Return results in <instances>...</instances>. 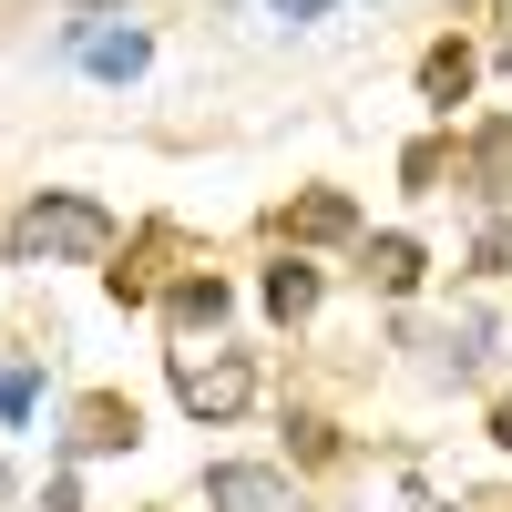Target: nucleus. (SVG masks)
Returning <instances> with one entry per match:
<instances>
[{
    "mask_svg": "<svg viewBox=\"0 0 512 512\" xmlns=\"http://www.w3.org/2000/svg\"><path fill=\"white\" fill-rule=\"evenodd\" d=\"M62 52H72L82 72H103V82H134V72L154 62V41H144L134 21H72V31H62Z\"/></svg>",
    "mask_w": 512,
    "mask_h": 512,
    "instance_id": "obj_3",
    "label": "nucleus"
},
{
    "mask_svg": "<svg viewBox=\"0 0 512 512\" xmlns=\"http://www.w3.org/2000/svg\"><path fill=\"white\" fill-rule=\"evenodd\" d=\"M420 267H431V256H420V236H369V287H379V297H410Z\"/></svg>",
    "mask_w": 512,
    "mask_h": 512,
    "instance_id": "obj_8",
    "label": "nucleus"
},
{
    "mask_svg": "<svg viewBox=\"0 0 512 512\" xmlns=\"http://www.w3.org/2000/svg\"><path fill=\"white\" fill-rule=\"evenodd\" d=\"M318 11H338V0H267V21H318Z\"/></svg>",
    "mask_w": 512,
    "mask_h": 512,
    "instance_id": "obj_15",
    "label": "nucleus"
},
{
    "mask_svg": "<svg viewBox=\"0 0 512 512\" xmlns=\"http://www.w3.org/2000/svg\"><path fill=\"white\" fill-rule=\"evenodd\" d=\"M431 349H441V369H451V379H472V369L492 359V318H482V308L441 318V338H431Z\"/></svg>",
    "mask_w": 512,
    "mask_h": 512,
    "instance_id": "obj_10",
    "label": "nucleus"
},
{
    "mask_svg": "<svg viewBox=\"0 0 512 512\" xmlns=\"http://www.w3.org/2000/svg\"><path fill=\"white\" fill-rule=\"evenodd\" d=\"M11 246L31 267H103L113 256V216L93 195H31V216L11 226Z\"/></svg>",
    "mask_w": 512,
    "mask_h": 512,
    "instance_id": "obj_1",
    "label": "nucleus"
},
{
    "mask_svg": "<svg viewBox=\"0 0 512 512\" xmlns=\"http://www.w3.org/2000/svg\"><path fill=\"white\" fill-rule=\"evenodd\" d=\"M472 267H482V277H502V267H512V226H482V246H472Z\"/></svg>",
    "mask_w": 512,
    "mask_h": 512,
    "instance_id": "obj_14",
    "label": "nucleus"
},
{
    "mask_svg": "<svg viewBox=\"0 0 512 512\" xmlns=\"http://www.w3.org/2000/svg\"><path fill=\"white\" fill-rule=\"evenodd\" d=\"M164 318H175L185 338H195V328H226V277H205V267H195V277H175V297H164Z\"/></svg>",
    "mask_w": 512,
    "mask_h": 512,
    "instance_id": "obj_9",
    "label": "nucleus"
},
{
    "mask_svg": "<svg viewBox=\"0 0 512 512\" xmlns=\"http://www.w3.org/2000/svg\"><path fill=\"white\" fill-rule=\"evenodd\" d=\"M41 512H82V482H72V472H62V482H52V492H41Z\"/></svg>",
    "mask_w": 512,
    "mask_h": 512,
    "instance_id": "obj_16",
    "label": "nucleus"
},
{
    "mask_svg": "<svg viewBox=\"0 0 512 512\" xmlns=\"http://www.w3.org/2000/svg\"><path fill=\"white\" fill-rule=\"evenodd\" d=\"M205 512H297V492L267 461H216V472H205Z\"/></svg>",
    "mask_w": 512,
    "mask_h": 512,
    "instance_id": "obj_5",
    "label": "nucleus"
},
{
    "mask_svg": "<svg viewBox=\"0 0 512 512\" xmlns=\"http://www.w3.org/2000/svg\"><path fill=\"white\" fill-rule=\"evenodd\" d=\"M154 256H164V226L134 246V267H103V287H113V308H144V297H154Z\"/></svg>",
    "mask_w": 512,
    "mask_h": 512,
    "instance_id": "obj_12",
    "label": "nucleus"
},
{
    "mask_svg": "<svg viewBox=\"0 0 512 512\" xmlns=\"http://www.w3.org/2000/svg\"><path fill=\"white\" fill-rule=\"evenodd\" d=\"M175 400L195 420H236L256 400V359L246 349H175Z\"/></svg>",
    "mask_w": 512,
    "mask_h": 512,
    "instance_id": "obj_2",
    "label": "nucleus"
},
{
    "mask_svg": "<svg viewBox=\"0 0 512 512\" xmlns=\"http://www.w3.org/2000/svg\"><path fill=\"white\" fill-rule=\"evenodd\" d=\"M62 441H72L82 461H103V451H134V441H144V420H134V400H123V390H82Z\"/></svg>",
    "mask_w": 512,
    "mask_h": 512,
    "instance_id": "obj_4",
    "label": "nucleus"
},
{
    "mask_svg": "<svg viewBox=\"0 0 512 512\" xmlns=\"http://www.w3.org/2000/svg\"><path fill=\"white\" fill-rule=\"evenodd\" d=\"M267 308L277 318H308L318 308V267H308V256H277V267H267Z\"/></svg>",
    "mask_w": 512,
    "mask_h": 512,
    "instance_id": "obj_11",
    "label": "nucleus"
},
{
    "mask_svg": "<svg viewBox=\"0 0 512 512\" xmlns=\"http://www.w3.org/2000/svg\"><path fill=\"white\" fill-rule=\"evenodd\" d=\"M492 62H502V72H512V31H502V41H492Z\"/></svg>",
    "mask_w": 512,
    "mask_h": 512,
    "instance_id": "obj_18",
    "label": "nucleus"
},
{
    "mask_svg": "<svg viewBox=\"0 0 512 512\" xmlns=\"http://www.w3.org/2000/svg\"><path fill=\"white\" fill-rule=\"evenodd\" d=\"M31 390H41L31 369H0V420H31Z\"/></svg>",
    "mask_w": 512,
    "mask_h": 512,
    "instance_id": "obj_13",
    "label": "nucleus"
},
{
    "mask_svg": "<svg viewBox=\"0 0 512 512\" xmlns=\"http://www.w3.org/2000/svg\"><path fill=\"white\" fill-rule=\"evenodd\" d=\"M472 82H482V52H472V41H431V52H420V93H431V103H461Z\"/></svg>",
    "mask_w": 512,
    "mask_h": 512,
    "instance_id": "obj_7",
    "label": "nucleus"
},
{
    "mask_svg": "<svg viewBox=\"0 0 512 512\" xmlns=\"http://www.w3.org/2000/svg\"><path fill=\"white\" fill-rule=\"evenodd\" d=\"M349 226H359V205L338 195V185H318V195H297L287 216H277V236H287V246H328V236H349Z\"/></svg>",
    "mask_w": 512,
    "mask_h": 512,
    "instance_id": "obj_6",
    "label": "nucleus"
},
{
    "mask_svg": "<svg viewBox=\"0 0 512 512\" xmlns=\"http://www.w3.org/2000/svg\"><path fill=\"white\" fill-rule=\"evenodd\" d=\"M492 441H502V451H512V400H502V410H492Z\"/></svg>",
    "mask_w": 512,
    "mask_h": 512,
    "instance_id": "obj_17",
    "label": "nucleus"
}]
</instances>
